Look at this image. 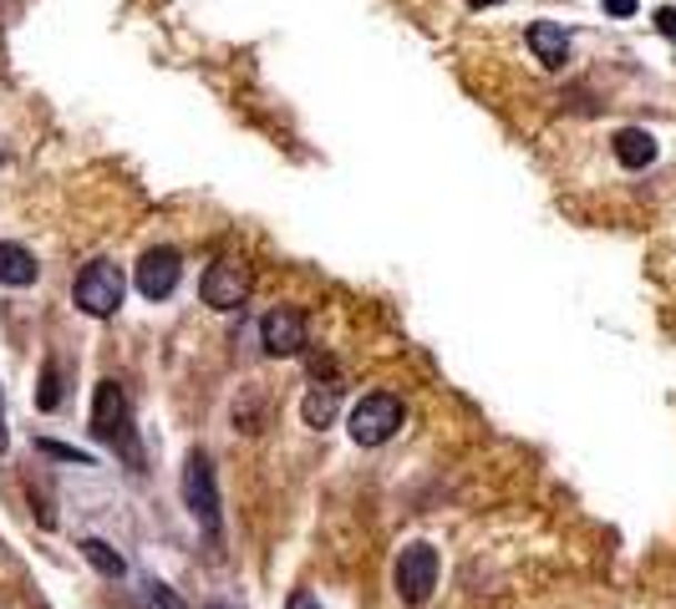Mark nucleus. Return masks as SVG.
Returning a JSON list of instances; mask_svg holds the SVG:
<instances>
[{
  "label": "nucleus",
  "instance_id": "nucleus-1",
  "mask_svg": "<svg viewBox=\"0 0 676 609\" xmlns=\"http://www.w3.org/2000/svg\"><path fill=\"white\" fill-rule=\"evenodd\" d=\"M92 432L112 447V453H122L133 467H143V453H138V437H133V417H128V396L118 392V382H102V386H97Z\"/></svg>",
  "mask_w": 676,
  "mask_h": 609
},
{
  "label": "nucleus",
  "instance_id": "nucleus-2",
  "mask_svg": "<svg viewBox=\"0 0 676 609\" xmlns=\"http://www.w3.org/2000/svg\"><path fill=\"white\" fill-rule=\"evenodd\" d=\"M122 295H128V280H122V270L112 260H92L77 275L72 285V300H77V311L92 315V321H108V315L122 311Z\"/></svg>",
  "mask_w": 676,
  "mask_h": 609
},
{
  "label": "nucleus",
  "instance_id": "nucleus-3",
  "mask_svg": "<svg viewBox=\"0 0 676 609\" xmlns=\"http://www.w3.org/2000/svg\"><path fill=\"white\" fill-rule=\"evenodd\" d=\"M402 422H407V412H402L397 396L372 392V396H362V402L351 406L346 432H351V443H356V447H382V443H392V437L402 432Z\"/></svg>",
  "mask_w": 676,
  "mask_h": 609
},
{
  "label": "nucleus",
  "instance_id": "nucleus-4",
  "mask_svg": "<svg viewBox=\"0 0 676 609\" xmlns=\"http://www.w3.org/2000/svg\"><path fill=\"white\" fill-rule=\"evenodd\" d=\"M437 574H443V564H437L433 544H407L397 554V569H392V585H397L402 605H427L437 589Z\"/></svg>",
  "mask_w": 676,
  "mask_h": 609
},
{
  "label": "nucleus",
  "instance_id": "nucleus-5",
  "mask_svg": "<svg viewBox=\"0 0 676 609\" xmlns=\"http://www.w3.org/2000/svg\"><path fill=\"white\" fill-rule=\"evenodd\" d=\"M250 264L240 260H214L204 270V280H199V295H204L209 311H240L244 300H250Z\"/></svg>",
  "mask_w": 676,
  "mask_h": 609
},
{
  "label": "nucleus",
  "instance_id": "nucleus-6",
  "mask_svg": "<svg viewBox=\"0 0 676 609\" xmlns=\"http://www.w3.org/2000/svg\"><path fill=\"white\" fill-rule=\"evenodd\" d=\"M260 346H265V356H275V361L301 356V351L311 346L305 315L295 311V305H275V311H270L265 321H260Z\"/></svg>",
  "mask_w": 676,
  "mask_h": 609
},
{
  "label": "nucleus",
  "instance_id": "nucleus-7",
  "mask_svg": "<svg viewBox=\"0 0 676 609\" xmlns=\"http://www.w3.org/2000/svg\"><path fill=\"white\" fill-rule=\"evenodd\" d=\"M183 503H189V514L209 534H219V488H214V467H209L204 453H189V463H183Z\"/></svg>",
  "mask_w": 676,
  "mask_h": 609
},
{
  "label": "nucleus",
  "instance_id": "nucleus-8",
  "mask_svg": "<svg viewBox=\"0 0 676 609\" xmlns=\"http://www.w3.org/2000/svg\"><path fill=\"white\" fill-rule=\"evenodd\" d=\"M179 275H183V260L169 244H158V250H148L138 260V290H143V300H169L179 290Z\"/></svg>",
  "mask_w": 676,
  "mask_h": 609
},
{
  "label": "nucleus",
  "instance_id": "nucleus-9",
  "mask_svg": "<svg viewBox=\"0 0 676 609\" xmlns=\"http://www.w3.org/2000/svg\"><path fill=\"white\" fill-rule=\"evenodd\" d=\"M529 51L534 57L549 67V72H559L569 61V37H565V26H555V21H534L529 26Z\"/></svg>",
  "mask_w": 676,
  "mask_h": 609
},
{
  "label": "nucleus",
  "instance_id": "nucleus-10",
  "mask_svg": "<svg viewBox=\"0 0 676 609\" xmlns=\"http://www.w3.org/2000/svg\"><path fill=\"white\" fill-rule=\"evenodd\" d=\"M37 275H41V264L26 244H0V285L26 290V285H37Z\"/></svg>",
  "mask_w": 676,
  "mask_h": 609
},
{
  "label": "nucleus",
  "instance_id": "nucleus-11",
  "mask_svg": "<svg viewBox=\"0 0 676 609\" xmlns=\"http://www.w3.org/2000/svg\"><path fill=\"white\" fill-rule=\"evenodd\" d=\"M616 158H620V168H652L656 163V138L646 128H620L616 132Z\"/></svg>",
  "mask_w": 676,
  "mask_h": 609
},
{
  "label": "nucleus",
  "instance_id": "nucleus-12",
  "mask_svg": "<svg viewBox=\"0 0 676 609\" xmlns=\"http://www.w3.org/2000/svg\"><path fill=\"white\" fill-rule=\"evenodd\" d=\"M82 554H87V564H92L102 579H122V574H128L122 554L112 549V544H102V538H82Z\"/></svg>",
  "mask_w": 676,
  "mask_h": 609
},
{
  "label": "nucleus",
  "instance_id": "nucleus-13",
  "mask_svg": "<svg viewBox=\"0 0 676 609\" xmlns=\"http://www.w3.org/2000/svg\"><path fill=\"white\" fill-rule=\"evenodd\" d=\"M336 402H341V386H315L311 396H305V427H331V417H336Z\"/></svg>",
  "mask_w": 676,
  "mask_h": 609
},
{
  "label": "nucleus",
  "instance_id": "nucleus-14",
  "mask_svg": "<svg viewBox=\"0 0 676 609\" xmlns=\"http://www.w3.org/2000/svg\"><path fill=\"white\" fill-rule=\"evenodd\" d=\"M37 406H41V412H57V406H61V371H57V361H47V371H41Z\"/></svg>",
  "mask_w": 676,
  "mask_h": 609
},
{
  "label": "nucleus",
  "instance_id": "nucleus-15",
  "mask_svg": "<svg viewBox=\"0 0 676 609\" xmlns=\"http://www.w3.org/2000/svg\"><path fill=\"white\" fill-rule=\"evenodd\" d=\"M605 16H616V21H626V16H636V0H601Z\"/></svg>",
  "mask_w": 676,
  "mask_h": 609
},
{
  "label": "nucleus",
  "instance_id": "nucleus-16",
  "mask_svg": "<svg viewBox=\"0 0 676 609\" xmlns=\"http://www.w3.org/2000/svg\"><path fill=\"white\" fill-rule=\"evenodd\" d=\"M656 31H662V37H676V6H662V11H656Z\"/></svg>",
  "mask_w": 676,
  "mask_h": 609
},
{
  "label": "nucleus",
  "instance_id": "nucleus-17",
  "mask_svg": "<svg viewBox=\"0 0 676 609\" xmlns=\"http://www.w3.org/2000/svg\"><path fill=\"white\" fill-rule=\"evenodd\" d=\"M6 447H11V437H6V412H0V453H6Z\"/></svg>",
  "mask_w": 676,
  "mask_h": 609
},
{
  "label": "nucleus",
  "instance_id": "nucleus-18",
  "mask_svg": "<svg viewBox=\"0 0 676 609\" xmlns=\"http://www.w3.org/2000/svg\"><path fill=\"white\" fill-rule=\"evenodd\" d=\"M290 609H315V599H311V595H301V599H295V605H290Z\"/></svg>",
  "mask_w": 676,
  "mask_h": 609
},
{
  "label": "nucleus",
  "instance_id": "nucleus-19",
  "mask_svg": "<svg viewBox=\"0 0 676 609\" xmlns=\"http://www.w3.org/2000/svg\"><path fill=\"white\" fill-rule=\"evenodd\" d=\"M468 6H478V11H483V6H498V0H468Z\"/></svg>",
  "mask_w": 676,
  "mask_h": 609
}]
</instances>
